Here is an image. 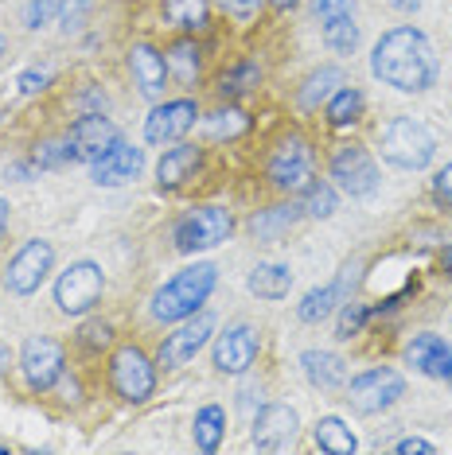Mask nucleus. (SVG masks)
Returning a JSON list of instances; mask_svg holds the SVG:
<instances>
[{"label":"nucleus","instance_id":"obj_1","mask_svg":"<svg viewBox=\"0 0 452 455\" xmlns=\"http://www.w3.org/2000/svg\"><path fill=\"white\" fill-rule=\"evenodd\" d=\"M371 75L402 94H425L440 78V59L429 36L414 24L390 28L371 51Z\"/></svg>","mask_w":452,"mask_h":455},{"label":"nucleus","instance_id":"obj_2","mask_svg":"<svg viewBox=\"0 0 452 455\" xmlns=\"http://www.w3.org/2000/svg\"><path fill=\"white\" fill-rule=\"evenodd\" d=\"M214 284H219V268L211 261H195L188 268H180L168 284H160L157 292H152L149 312H152V319H160V323H180V319L195 315L207 304Z\"/></svg>","mask_w":452,"mask_h":455},{"label":"nucleus","instance_id":"obj_3","mask_svg":"<svg viewBox=\"0 0 452 455\" xmlns=\"http://www.w3.org/2000/svg\"><path fill=\"white\" fill-rule=\"evenodd\" d=\"M383 156L402 172H421L437 156V140L414 117H390L383 129Z\"/></svg>","mask_w":452,"mask_h":455},{"label":"nucleus","instance_id":"obj_4","mask_svg":"<svg viewBox=\"0 0 452 455\" xmlns=\"http://www.w3.org/2000/svg\"><path fill=\"white\" fill-rule=\"evenodd\" d=\"M265 175H270V183L277 191H285V195L308 191L316 183V152H312V144H308L304 137H296V132L293 137H285L273 148Z\"/></svg>","mask_w":452,"mask_h":455},{"label":"nucleus","instance_id":"obj_5","mask_svg":"<svg viewBox=\"0 0 452 455\" xmlns=\"http://www.w3.org/2000/svg\"><path fill=\"white\" fill-rule=\"evenodd\" d=\"M230 234H234V219H230V211H222V206H195V211H188L176 222V230H172L180 253L214 250V245H222Z\"/></svg>","mask_w":452,"mask_h":455},{"label":"nucleus","instance_id":"obj_6","mask_svg":"<svg viewBox=\"0 0 452 455\" xmlns=\"http://www.w3.org/2000/svg\"><path fill=\"white\" fill-rule=\"evenodd\" d=\"M109 381H113V389H117L121 401L145 405L152 393H157V362H152L141 347H121L117 355L109 358Z\"/></svg>","mask_w":452,"mask_h":455},{"label":"nucleus","instance_id":"obj_7","mask_svg":"<svg viewBox=\"0 0 452 455\" xmlns=\"http://www.w3.org/2000/svg\"><path fill=\"white\" fill-rule=\"evenodd\" d=\"M101 292H106V273H101L98 261H75L55 281V304H59V312L70 319L86 315L101 299Z\"/></svg>","mask_w":452,"mask_h":455},{"label":"nucleus","instance_id":"obj_8","mask_svg":"<svg viewBox=\"0 0 452 455\" xmlns=\"http://www.w3.org/2000/svg\"><path fill=\"white\" fill-rule=\"evenodd\" d=\"M402 397H406V378L398 374V370H390V366L363 370V374L351 378V386H347V401H351V409L363 412V417L386 412Z\"/></svg>","mask_w":452,"mask_h":455},{"label":"nucleus","instance_id":"obj_9","mask_svg":"<svg viewBox=\"0 0 452 455\" xmlns=\"http://www.w3.org/2000/svg\"><path fill=\"white\" fill-rule=\"evenodd\" d=\"M211 335H214V315L211 312H195L188 319H180V327L172 331V335H164V343L157 350V366H164V370L188 366V362L211 343Z\"/></svg>","mask_w":452,"mask_h":455},{"label":"nucleus","instance_id":"obj_10","mask_svg":"<svg viewBox=\"0 0 452 455\" xmlns=\"http://www.w3.org/2000/svg\"><path fill=\"white\" fill-rule=\"evenodd\" d=\"M63 366H67V350L51 335H32L24 350H20V374H24L32 393H44L55 386L63 378Z\"/></svg>","mask_w":452,"mask_h":455},{"label":"nucleus","instance_id":"obj_11","mask_svg":"<svg viewBox=\"0 0 452 455\" xmlns=\"http://www.w3.org/2000/svg\"><path fill=\"white\" fill-rule=\"evenodd\" d=\"M51 265H55V245L47 237H32L4 268V288L12 296H32L39 284L47 281Z\"/></svg>","mask_w":452,"mask_h":455},{"label":"nucleus","instance_id":"obj_12","mask_svg":"<svg viewBox=\"0 0 452 455\" xmlns=\"http://www.w3.org/2000/svg\"><path fill=\"white\" fill-rule=\"evenodd\" d=\"M332 183L335 191L351 195V199H367L378 191V164L363 144H343L332 156Z\"/></svg>","mask_w":452,"mask_h":455},{"label":"nucleus","instance_id":"obj_13","mask_svg":"<svg viewBox=\"0 0 452 455\" xmlns=\"http://www.w3.org/2000/svg\"><path fill=\"white\" fill-rule=\"evenodd\" d=\"M258 350H262L258 327H250V323H234V327H226L222 335L214 339V370H219V374L238 378V374H246V370L254 366Z\"/></svg>","mask_w":452,"mask_h":455},{"label":"nucleus","instance_id":"obj_14","mask_svg":"<svg viewBox=\"0 0 452 455\" xmlns=\"http://www.w3.org/2000/svg\"><path fill=\"white\" fill-rule=\"evenodd\" d=\"M195 121H199V106H195L191 98L160 101V106L149 113V121H145V140L157 144V148H164V144H176V140H183L195 129Z\"/></svg>","mask_w":452,"mask_h":455},{"label":"nucleus","instance_id":"obj_15","mask_svg":"<svg viewBox=\"0 0 452 455\" xmlns=\"http://www.w3.org/2000/svg\"><path fill=\"white\" fill-rule=\"evenodd\" d=\"M117 137L121 132L109 117H101V113H82L75 125L67 129V152L75 164H94Z\"/></svg>","mask_w":452,"mask_h":455},{"label":"nucleus","instance_id":"obj_16","mask_svg":"<svg viewBox=\"0 0 452 455\" xmlns=\"http://www.w3.org/2000/svg\"><path fill=\"white\" fill-rule=\"evenodd\" d=\"M141 168H145V152H141L137 144L117 137L94 164H90V180H94L98 188H121V183L137 180Z\"/></svg>","mask_w":452,"mask_h":455},{"label":"nucleus","instance_id":"obj_17","mask_svg":"<svg viewBox=\"0 0 452 455\" xmlns=\"http://www.w3.org/2000/svg\"><path fill=\"white\" fill-rule=\"evenodd\" d=\"M296 432H301V417L289 405H265L254 420V448L258 451H289Z\"/></svg>","mask_w":452,"mask_h":455},{"label":"nucleus","instance_id":"obj_18","mask_svg":"<svg viewBox=\"0 0 452 455\" xmlns=\"http://www.w3.org/2000/svg\"><path fill=\"white\" fill-rule=\"evenodd\" d=\"M129 70H133L137 90L149 101L164 98V90H168V59H164V51H157L152 44H137L129 51Z\"/></svg>","mask_w":452,"mask_h":455},{"label":"nucleus","instance_id":"obj_19","mask_svg":"<svg viewBox=\"0 0 452 455\" xmlns=\"http://www.w3.org/2000/svg\"><path fill=\"white\" fill-rule=\"evenodd\" d=\"M355 273H359V265H347L343 273H339V281L335 284H324V288H312L301 304H296V319L301 323H320V319H327L335 312V304L347 296V288L355 284Z\"/></svg>","mask_w":452,"mask_h":455},{"label":"nucleus","instance_id":"obj_20","mask_svg":"<svg viewBox=\"0 0 452 455\" xmlns=\"http://www.w3.org/2000/svg\"><path fill=\"white\" fill-rule=\"evenodd\" d=\"M448 358H452V347L440 335H433V331H421L406 347V366H414L425 378H445Z\"/></svg>","mask_w":452,"mask_h":455},{"label":"nucleus","instance_id":"obj_21","mask_svg":"<svg viewBox=\"0 0 452 455\" xmlns=\"http://www.w3.org/2000/svg\"><path fill=\"white\" fill-rule=\"evenodd\" d=\"M203 168V148H195V144H176V148H168L157 164V183L160 188H180V183L195 180Z\"/></svg>","mask_w":452,"mask_h":455},{"label":"nucleus","instance_id":"obj_22","mask_svg":"<svg viewBox=\"0 0 452 455\" xmlns=\"http://www.w3.org/2000/svg\"><path fill=\"white\" fill-rule=\"evenodd\" d=\"M301 370H304L308 386H316L324 393L347 386V362L339 355H332V350H304V355H301Z\"/></svg>","mask_w":452,"mask_h":455},{"label":"nucleus","instance_id":"obj_23","mask_svg":"<svg viewBox=\"0 0 452 455\" xmlns=\"http://www.w3.org/2000/svg\"><path fill=\"white\" fill-rule=\"evenodd\" d=\"M296 219H301V206H293V203L270 206V211H258V214L250 219V234L258 237L262 245H273V242H281V237L293 230Z\"/></svg>","mask_w":452,"mask_h":455},{"label":"nucleus","instance_id":"obj_24","mask_svg":"<svg viewBox=\"0 0 452 455\" xmlns=\"http://www.w3.org/2000/svg\"><path fill=\"white\" fill-rule=\"evenodd\" d=\"M339 86H343V70H339V67H320V70H312V75L304 78L296 101H301L304 113H316L320 106H327V98H332Z\"/></svg>","mask_w":452,"mask_h":455},{"label":"nucleus","instance_id":"obj_25","mask_svg":"<svg viewBox=\"0 0 452 455\" xmlns=\"http://www.w3.org/2000/svg\"><path fill=\"white\" fill-rule=\"evenodd\" d=\"M293 288V268L289 265H277V261H265L250 273V292L258 299H285Z\"/></svg>","mask_w":452,"mask_h":455},{"label":"nucleus","instance_id":"obj_26","mask_svg":"<svg viewBox=\"0 0 452 455\" xmlns=\"http://www.w3.org/2000/svg\"><path fill=\"white\" fill-rule=\"evenodd\" d=\"M164 20L180 32H203L211 24V4L207 0H164Z\"/></svg>","mask_w":452,"mask_h":455},{"label":"nucleus","instance_id":"obj_27","mask_svg":"<svg viewBox=\"0 0 452 455\" xmlns=\"http://www.w3.org/2000/svg\"><path fill=\"white\" fill-rule=\"evenodd\" d=\"M168 75L180 82V86H195L199 82V70H203V59H199V44L195 39H180V44L168 47Z\"/></svg>","mask_w":452,"mask_h":455},{"label":"nucleus","instance_id":"obj_28","mask_svg":"<svg viewBox=\"0 0 452 455\" xmlns=\"http://www.w3.org/2000/svg\"><path fill=\"white\" fill-rule=\"evenodd\" d=\"M316 448L327 451V455H355L359 451V440L355 432L347 428L339 417H320V424H316Z\"/></svg>","mask_w":452,"mask_h":455},{"label":"nucleus","instance_id":"obj_29","mask_svg":"<svg viewBox=\"0 0 452 455\" xmlns=\"http://www.w3.org/2000/svg\"><path fill=\"white\" fill-rule=\"evenodd\" d=\"M203 129H207L211 140H238L246 129H250V113L238 106H222L203 117Z\"/></svg>","mask_w":452,"mask_h":455},{"label":"nucleus","instance_id":"obj_30","mask_svg":"<svg viewBox=\"0 0 452 455\" xmlns=\"http://www.w3.org/2000/svg\"><path fill=\"white\" fill-rule=\"evenodd\" d=\"M226 432V412L219 405H203L195 412V448L199 451H219Z\"/></svg>","mask_w":452,"mask_h":455},{"label":"nucleus","instance_id":"obj_31","mask_svg":"<svg viewBox=\"0 0 452 455\" xmlns=\"http://www.w3.org/2000/svg\"><path fill=\"white\" fill-rule=\"evenodd\" d=\"M327 121H332L335 129H347L355 125L359 117H363V94H359L355 86H339L332 98H327Z\"/></svg>","mask_w":452,"mask_h":455},{"label":"nucleus","instance_id":"obj_32","mask_svg":"<svg viewBox=\"0 0 452 455\" xmlns=\"http://www.w3.org/2000/svg\"><path fill=\"white\" fill-rule=\"evenodd\" d=\"M320 36L327 51H335V55H351L359 47V24L355 16H335V20H320Z\"/></svg>","mask_w":452,"mask_h":455},{"label":"nucleus","instance_id":"obj_33","mask_svg":"<svg viewBox=\"0 0 452 455\" xmlns=\"http://www.w3.org/2000/svg\"><path fill=\"white\" fill-rule=\"evenodd\" d=\"M258 86H262V67L250 63V59L234 63V67L219 78V94H222V98H242V94H250V90H258Z\"/></svg>","mask_w":452,"mask_h":455},{"label":"nucleus","instance_id":"obj_34","mask_svg":"<svg viewBox=\"0 0 452 455\" xmlns=\"http://www.w3.org/2000/svg\"><path fill=\"white\" fill-rule=\"evenodd\" d=\"M304 214H312V219H332L335 214V183H320L316 180L312 188L304 191Z\"/></svg>","mask_w":452,"mask_h":455},{"label":"nucleus","instance_id":"obj_35","mask_svg":"<svg viewBox=\"0 0 452 455\" xmlns=\"http://www.w3.org/2000/svg\"><path fill=\"white\" fill-rule=\"evenodd\" d=\"M59 16H63V0H28V8H24V28H28V32H39V28L55 24Z\"/></svg>","mask_w":452,"mask_h":455},{"label":"nucleus","instance_id":"obj_36","mask_svg":"<svg viewBox=\"0 0 452 455\" xmlns=\"http://www.w3.org/2000/svg\"><path fill=\"white\" fill-rule=\"evenodd\" d=\"M32 160H36V168H63V164H70L67 137H63V140H44V144H36Z\"/></svg>","mask_w":452,"mask_h":455},{"label":"nucleus","instance_id":"obj_37","mask_svg":"<svg viewBox=\"0 0 452 455\" xmlns=\"http://www.w3.org/2000/svg\"><path fill=\"white\" fill-rule=\"evenodd\" d=\"M367 304H351L347 299L343 304V312H339V327H335V339H355L359 331H363V323H367Z\"/></svg>","mask_w":452,"mask_h":455},{"label":"nucleus","instance_id":"obj_38","mask_svg":"<svg viewBox=\"0 0 452 455\" xmlns=\"http://www.w3.org/2000/svg\"><path fill=\"white\" fill-rule=\"evenodd\" d=\"M78 343L86 347V350H101V347H109V343H113V327H109V323H101V319H94V323L82 327Z\"/></svg>","mask_w":452,"mask_h":455},{"label":"nucleus","instance_id":"obj_39","mask_svg":"<svg viewBox=\"0 0 452 455\" xmlns=\"http://www.w3.org/2000/svg\"><path fill=\"white\" fill-rule=\"evenodd\" d=\"M16 86H20V94H24V98H36L39 90H47V86H51V70H47V67H32V70H24Z\"/></svg>","mask_w":452,"mask_h":455},{"label":"nucleus","instance_id":"obj_40","mask_svg":"<svg viewBox=\"0 0 452 455\" xmlns=\"http://www.w3.org/2000/svg\"><path fill=\"white\" fill-rule=\"evenodd\" d=\"M219 4H222L226 16H234V20H242V24H246V20H254L262 12L265 0H219Z\"/></svg>","mask_w":452,"mask_h":455},{"label":"nucleus","instance_id":"obj_41","mask_svg":"<svg viewBox=\"0 0 452 455\" xmlns=\"http://www.w3.org/2000/svg\"><path fill=\"white\" fill-rule=\"evenodd\" d=\"M355 16V0H316V20Z\"/></svg>","mask_w":452,"mask_h":455},{"label":"nucleus","instance_id":"obj_42","mask_svg":"<svg viewBox=\"0 0 452 455\" xmlns=\"http://www.w3.org/2000/svg\"><path fill=\"white\" fill-rule=\"evenodd\" d=\"M433 199L452 211V164H445V168L433 175Z\"/></svg>","mask_w":452,"mask_h":455},{"label":"nucleus","instance_id":"obj_43","mask_svg":"<svg viewBox=\"0 0 452 455\" xmlns=\"http://www.w3.org/2000/svg\"><path fill=\"white\" fill-rule=\"evenodd\" d=\"M394 451H398V455H433L437 448H433L429 440H421V436H406V440L394 443Z\"/></svg>","mask_w":452,"mask_h":455},{"label":"nucleus","instance_id":"obj_44","mask_svg":"<svg viewBox=\"0 0 452 455\" xmlns=\"http://www.w3.org/2000/svg\"><path fill=\"white\" fill-rule=\"evenodd\" d=\"M94 4V0H63V28L70 32V28H78V20H82V12Z\"/></svg>","mask_w":452,"mask_h":455},{"label":"nucleus","instance_id":"obj_45","mask_svg":"<svg viewBox=\"0 0 452 455\" xmlns=\"http://www.w3.org/2000/svg\"><path fill=\"white\" fill-rule=\"evenodd\" d=\"M386 4L394 8V12H406L409 16V12H417V8H421V0H386Z\"/></svg>","mask_w":452,"mask_h":455},{"label":"nucleus","instance_id":"obj_46","mask_svg":"<svg viewBox=\"0 0 452 455\" xmlns=\"http://www.w3.org/2000/svg\"><path fill=\"white\" fill-rule=\"evenodd\" d=\"M8 214H12V206H8V199H0V242H4V230H8Z\"/></svg>","mask_w":452,"mask_h":455},{"label":"nucleus","instance_id":"obj_47","mask_svg":"<svg viewBox=\"0 0 452 455\" xmlns=\"http://www.w3.org/2000/svg\"><path fill=\"white\" fill-rule=\"evenodd\" d=\"M440 268H445V276L452 281V245H445V250H440Z\"/></svg>","mask_w":452,"mask_h":455},{"label":"nucleus","instance_id":"obj_48","mask_svg":"<svg viewBox=\"0 0 452 455\" xmlns=\"http://www.w3.org/2000/svg\"><path fill=\"white\" fill-rule=\"evenodd\" d=\"M296 4H301V0H273V8H281V12L285 8H296Z\"/></svg>","mask_w":452,"mask_h":455},{"label":"nucleus","instance_id":"obj_49","mask_svg":"<svg viewBox=\"0 0 452 455\" xmlns=\"http://www.w3.org/2000/svg\"><path fill=\"white\" fill-rule=\"evenodd\" d=\"M8 358H12V355H8V347L0 343V370H8Z\"/></svg>","mask_w":452,"mask_h":455},{"label":"nucleus","instance_id":"obj_50","mask_svg":"<svg viewBox=\"0 0 452 455\" xmlns=\"http://www.w3.org/2000/svg\"><path fill=\"white\" fill-rule=\"evenodd\" d=\"M4 55H8V39L0 36V59H4Z\"/></svg>","mask_w":452,"mask_h":455},{"label":"nucleus","instance_id":"obj_51","mask_svg":"<svg viewBox=\"0 0 452 455\" xmlns=\"http://www.w3.org/2000/svg\"><path fill=\"white\" fill-rule=\"evenodd\" d=\"M445 381H452V358H448V370H445Z\"/></svg>","mask_w":452,"mask_h":455}]
</instances>
